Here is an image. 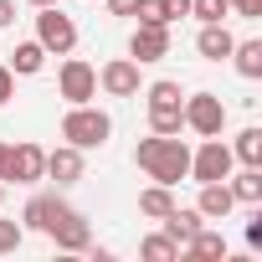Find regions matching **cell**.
Instances as JSON below:
<instances>
[{
  "mask_svg": "<svg viewBox=\"0 0 262 262\" xmlns=\"http://www.w3.org/2000/svg\"><path fill=\"white\" fill-rule=\"evenodd\" d=\"M0 180H16V185H36L47 180V149L41 144H11L6 149V170H0Z\"/></svg>",
  "mask_w": 262,
  "mask_h": 262,
  "instance_id": "cell-6",
  "label": "cell"
},
{
  "mask_svg": "<svg viewBox=\"0 0 262 262\" xmlns=\"http://www.w3.org/2000/svg\"><path fill=\"white\" fill-rule=\"evenodd\" d=\"M185 128H195L201 139H216L226 128V103L216 93H190L185 98Z\"/></svg>",
  "mask_w": 262,
  "mask_h": 262,
  "instance_id": "cell-7",
  "label": "cell"
},
{
  "mask_svg": "<svg viewBox=\"0 0 262 262\" xmlns=\"http://www.w3.org/2000/svg\"><path fill=\"white\" fill-rule=\"evenodd\" d=\"M57 93H62L67 103H93V98H98V67L67 52V62L57 67Z\"/></svg>",
  "mask_w": 262,
  "mask_h": 262,
  "instance_id": "cell-5",
  "label": "cell"
},
{
  "mask_svg": "<svg viewBox=\"0 0 262 262\" xmlns=\"http://www.w3.org/2000/svg\"><path fill=\"white\" fill-rule=\"evenodd\" d=\"M108 134H113V118L103 108H93V103H72L62 113V139L77 144V149H103Z\"/></svg>",
  "mask_w": 262,
  "mask_h": 262,
  "instance_id": "cell-2",
  "label": "cell"
},
{
  "mask_svg": "<svg viewBox=\"0 0 262 262\" xmlns=\"http://www.w3.org/2000/svg\"><path fill=\"white\" fill-rule=\"evenodd\" d=\"M180 252H185V257H206V262H216V257H226V236H221V231H211V226L201 221V231H195Z\"/></svg>",
  "mask_w": 262,
  "mask_h": 262,
  "instance_id": "cell-19",
  "label": "cell"
},
{
  "mask_svg": "<svg viewBox=\"0 0 262 262\" xmlns=\"http://www.w3.org/2000/svg\"><path fill=\"white\" fill-rule=\"evenodd\" d=\"M236 206H262V165H242V175H226Z\"/></svg>",
  "mask_w": 262,
  "mask_h": 262,
  "instance_id": "cell-16",
  "label": "cell"
},
{
  "mask_svg": "<svg viewBox=\"0 0 262 262\" xmlns=\"http://www.w3.org/2000/svg\"><path fill=\"white\" fill-rule=\"evenodd\" d=\"M82 149L77 144H57V149H47V180H57V190H67V185H77L82 180Z\"/></svg>",
  "mask_w": 262,
  "mask_h": 262,
  "instance_id": "cell-11",
  "label": "cell"
},
{
  "mask_svg": "<svg viewBox=\"0 0 262 262\" xmlns=\"http://www.w3.org/2000/svg\"><path fill=\"white\" fill-rule=\"evenodd\" d=\"M190 16L206 26V21H226V16H231V6H226V0H190Z\"/></svg>",
  "mask_w": 262,
  "mask_h": 262,
  "instance_id": "cell-24",
  "label": "cell"
},
{
  "mask_svg": "<svg viewBox=\"0 0 262 262\" xmlns=\"http://www.w3.org/2000/svg\"><path fill=\"white\" fill-rule=\"evenodd\" d=\"M67 211H72V206H67V201H62L57 190H36V195L26 201L21 221H26V231H41V236H47V231H52V226H57V221H62Z\"/></svg>",
  "mask_w": 262,
  "mask_h": 262,
  "instance_id": "cell-9",
  "label": "cell"
},
{
  "mask_svg": "<svg viewBox=\"0 0 262 262\" xmlns=\"http://www.w3.org/2000/svg\"><path fill=\"white\" fill-rule=\"evenodd\" d=\"M247 247H262V206H257L252 221H247Z\"/></svg>",
  "mask_w": 262,
  "mask_h": 262,
  "instance_id": "cell-30",
  "label": "cell"
},
{
  "mask_svg": "<svg viewBox=\"0 0 262 262\" xmlns=\"http://www.w3.org/2000/svg\"><path fill=\"white\" fill-rule=\"evenodd\" d=\"M26 6H36V11H41V6H62V0H26Z\"/></svg>",
  "mask_w": 262,
  "mask_h": 262,
  "instance_id": "cell-34",
  "label": "cell"
},
{
  "mask_svg": "<svg viewBox=\"0 0 262 262\" xmlns=\"http://www.w3.org/2000/svg\"><path fill=\"white\" fill-rule=\"evenodd\" d=\"M21 236H26V226H16V221H0V257H6V252H16V247H21Z\"/></svg>",
  "mask_w": 262,
  "mask_h": 262,
  "instance_id": "cell-27",
  "label": "cell"
},
{
  "mask_svg": "<svg viewBox=\"0 0 262 262\" xmlns=\"http://www.w3.org/2000/svg\"><path fill=\"white\" fill-rule=\"evenodd\" d=\"M170 206H175L170 185H149V190H139V216H155V221H160Z\"/></svg>",
  "mask_w": 262,
  "mask_h": 262,
  "instance_id": "cell-22",
  "label": "cell"
},
{
  "mask_svg": "<svg viewBox=\"0 0 262 262\" xmlns=\"http://www.w3.org/2000/svg\"><path fill=\"white\" fill-rule=\"evenodd\" d=\"M185 113H149V134H180Z\"/></svg>",
  "mask_w": 262,
  "mask_h": 262,
  "instance_id": "cell-25",
  "label": "cell"
},
{
  "mask_svg": "<svg viewBox=\"0 0 262 262\" xmlns=\"http://www.w3.org/2000/svg\"><path fill=\"white\" fill-rule=\"evenodd\" d=\"M47 236L57 242V252H88V247H93V226H88V216H82V211H67Z\"/></svg>",
  "mask_w": 262,
  "mask_h": 262,
  "instance_id": "cell-12",
  "label": "cell"
},
{
  "mask_svg": "<svg viewBox=\"0 0 262 262\" xmlns=\"http://www.w3.org/2000/svg\"><path fill=\"white\" fill-rule=\"evenodd\" d=\"M231 67H236L247 82H257V77H262V41H257V36H252V41H236V47H231Z\"/></svg>",
  "mask_w": 262,
  "mask_h": 262,
  "instance_id": "cell-20",
  "label": "cell"
},
{
  "mask_svg": "<svg viewBox=\"0 0 262 262\" xmlns=\"http://www.w3.org/2000/svg\"><path fill=\"white\" fill-rule=\"evenodd\" d=\"M36 41L47 47V57H67V52L77 47L72 16H62V6H41V11H36Z\"/></svg>",
  "mask_w": 262,
  "mask_h": 262,
  "instance_id": "cell-3",
  "label": "cell"
},
{
  "mask_svg": "<svg viewBox=\"0 0 262 262\" xmlns=\"http://www.w3.org/2000/svg\"><path fill=\"white\" fill-rule=\"evenodd\" d=\"M6 149H11V144H0V170H6Z\"/></svg>",
  "mask_w": 262,
  "mask_h": 262,
  "instance_id": "cell-35",
  "label": "cell"
},
{
  "mask_svg": "<svg viewBox=\"0 0 262 262\" xmlns=\"http://www.w3.org/2000/svg\"><path fill=\"white\" fill-rule=\"evenodd\" d=\"M134 16H139L144 26H170V21H165V0H139Z\"/></svg>",
  "mask_w": 262,
  "mask_h": 262,
  "instance_id": "cell-26",
  "label": "cell"
},
{
  "mask_svg": "<svg viewBox=\"0 0 262 262\" xmlns=\"http://www.w3.org/2000/svg\"><path fill=\"white\" fill-rule=\"evenodd\" d=\"M231 47H236V36L226 31V21H206V26H201V36H195V52H201L206 62H226V57H231Z\"/></svg>",
  "mask_w": 262,
  "mask_h": 262,
  "instance_id": "cell-13",
  "label": "cell"
},
{
  "mask_svg": "<svg viewBox=\"0 0 262 262\" xmlns=\"http://www.w3.org/2000/svg\"><path fill=\"white\" fill-rule=\"evenodd\" d=\"M47 67V47L41 41H16V52H11V72L16 77H36Z\"/></svg>",
  "mask_w": 262,
  "mask_h": 262,
  "instance_id": "cell-18",
  "label": "cell"
},
{
  "mask_svg": "<svg viewBox=\"0 0 262 262\" xmlns=\"http://www.w3.org/2000/svg\"><path fill=\"white\" fill-rule=\"evenodd\" d=\"M231 206H236V195H231V185H226V180H206V185H201L195 211H201L206 221H226V216H231Z\"/></svg>",
  "mask_w": 262,
  "mask_h": 262,
  "instance_id": "cell-14",
  "label": "cell"
},
{
  "mask_svg": "<svg viewBox=\"0 0 262 262\" xmlns=\"http://www.w3.org/2000/svg\"><path fill=\"white\" fill-rule=\"evenodd\" d=\"M149 262H175L180 257V242L175 236H165V231H155V236H144V247H139Z\"/></svg>",
  "mask_w": 262,
  "mask_h": 262,
  "instance_id": "cell-23",
  "label": "cell"
},
{
  "mask_svg": "<svg viewBox=\"0 0 262 262\" xmlns=\"http://www.w3.org/2000/svg\"><path fill=\"white\" fill-rule=\"evenodd\" d=\"M0 206H6V185H0Z\"/></svg>",
  "mask_w": 262,
  "mask_h": 262,
  "instance_id": "cell-36",
  "label": "cell"
},
{
  "mask_svg": "<svg viewBox=\"0 0 262 262\" xmlns=\"http://www.w3.org/2000/svg\"><path fill=\"white\" fill-rule=\"evenodd\" d=\"M11 98H16V72H11V67H0V108H6Z\"/></svg>",
  "mask_w": 262,
  "mask_h": 262,
  "instance_id": "cell-28",
  "label": "cell"
},
{
  "mask_svg": "<svg viewBox=\"0 0 262 262\" xmlns=\"http://www.w3.org/2000/svg\"><path fill=\"white\" fill-rule=\"evenodd\" d=\"M231 160H236V165H262V128H257V123L236 134V144H231Z\"/></svg>",
  "mask_w": 262,
  "mask_h": 262,
  "instance_id": "cell-21",
  "label": "cell"
},
{
  "mask_svg": "<svg viewBox=\"0 0 262 262\" xmlns=\"http://www.w3.org/2000/svg\"><path fill=\"white\" fill-rule=\"evenodd\" d=\"M190 16V0H165V21H185Z\"/></svg>",
  "mask_w": 262,
  "mask_h": 262,
  "instance_id": "cell-31",
  "label": "cell"
},
{
  "mask_svg": "<svg viewBox=\"0 0 262 262\" xmlns=\"http://www.w3.org/2000/svg\"><path fill=\"white\" fill-rule=\"evenodd\" d=\"M16 26V0H0V31Z\"/></svg>",
  "mask_w": 262,
  "mask_h": 262,
  "instance_id": "cell-33",
  "label": "cell"
},
{
  "mask_svg": "<svg viewBox=\"0 0 262 262\" xmlns=\"http://www.w3.org/2000/svg\"><path fill=\"white\" fill-rule=\"evenodd\" d=\"M103 6H108V16H134L139 0H103Z\"/></svg>",
  "mask_w": 262,
  "mask_h": 262,
  "instance_id": "cell-32",
  "label": "cell"
},
{
  "mask_svg": "<svg viewBox=\"0 0 262 262\" xmlns=\"http://www.w3.org/2000/svg\"><path fill=\"white\" fill-rule=\"evenodd\" d=\"M98 88L108 93V98H139V62L134 57H113V62H103L98 67Z\"/></svg>",
  "mask_w": 262,
  "mask_h": 262,
  "instance_id": "cell-8",
  "label": "cell"
},
{
  "mask_svg": "<svg viewBox=\"0 0 262 262\" xmlns=\"http://www.w3.org/2000/svg\"><path fill=\"white\" fill-rule=\"evenodd\" d=\"M128 57H134L139 67L144 62H165L170 57V26H134V36H128Z\"/></svg>",
  "mask_w": 262,
  "mask_h": 262,
  "instance_id": "cell-10",
  "label": "cell"
},
{
  "mask_svg": "<svg viewBox=\"0 0 262 262\" xmlns=\"http://www.w3.org/2000/svg\"><path fill=\"white\" fill-rule=\"evenodd\" d=\"M144 103H149V113H185V93H180L175 77L149 82V88H144Z\"/></svg>",
  "mask_w": 262,
  "mask_h": 262,
  "instance_id": "cell-15",
  "label": "cell"
},
{
  "mask_svg": "<svg viewBox=\"0 0 262 262\" xmlns=\"http://www.w3.org/2000/svg\"><path fill=\"white\" fill-rule=\"evenodd\" d=\"M236 170V160H231V144L216 134V139H201V149H190V180L195 185H206V180H226Z\"/></svg>",
  "mask_w": 262,
  "mask_h": 262,
  "instance_id": "cell-4",
  "label": "cell"
},
{
  "mask_svg": "<svg viewBox=\"0 0 262 262\" xmlns=\"http://www.w3.org/2000/svg\"><path fill=\"white\" fill-rule=\"evenodd\" d=\"M226 6H231L236 16H247V21H257V16H262V0H226Z\"/></svg>",
  "mask_w": 262,
  "mask_h": 262,
  "instance_id": "cell-29",
  "label": "cell"
},
{
  "mask_svg": "<svg viewBox=\"0 0 262 262\" xmlns=\"http://www.w3.org/2000/svg\"><path fill=\"white\" fill-rule=\"evenodd\" d=\"M134 165L155 185H180V180H190V144L180 134H149V139H139Z\"/></svg>",
  "mask_w": 262,
  "mask_h": 262,
  "instance_id": "cell-1",
  "label": "cell"
},
{
  "mask_svg": "<svg viewBox=\"0 0 262 262\" xmlns=\"http://www.w3.org/2000/svg\"><path fill=\"white\" fill-rule=\"evenodd\" d=\"M160 221H165V236H175V242L185 247V242H190V236L201 231V221H206V216H201L195 206H190V211H185V206H170V211H165Z\"/></svg>",
  "mask_w": 262,
  "mask_h": 262,
  "instance_id": "cell-17",
  "label": "cell"
}]
</instances>
